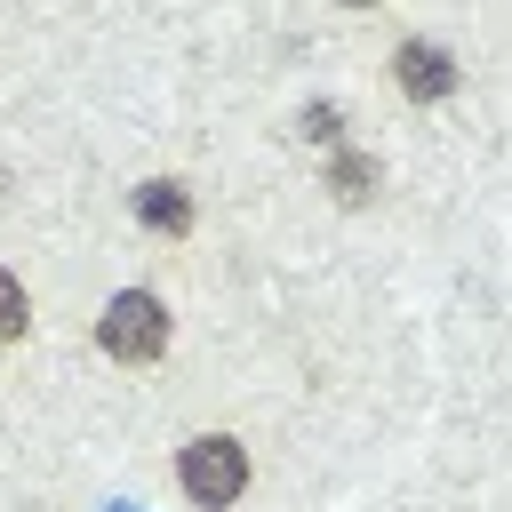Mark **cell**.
<instances>
[{"mask_svg": "<svg viewBox=\"0 0 512 512\" xmlns=\"http://www.w3.org/2000/svg\"><path fill=\"white\" fill-rule=\"evenodd\" d=\"M176 480H184L192 504H232V496L248 488V448L224 440V432H208V440H192V448L176 456Z\"/></svg>", "mask_w": 512, "mask_h": 512, "instance_id": "obj_1", "label": "cell"}, {"mask_svg": "<svg viewBox=\"0 0 512 512\" xmlns=\"http://www.w3.org/2000/svg\"><path fill=\"white\" fill-rule=\"evenodd\" d=\"M96 336H104V352H112V360H152V352L168 344V312H160V296H144V288H120V296L104 304Z\"/></svg>", "mask_w": 512, "mask_h": 512, "instance_id": "obj_2", "label": "cell"}, {"mask_svg": "<svg viewBox=\"0 0 512 512\" xmlns=\"http://www.w3.org/2000/svg\"><path fill=\"white\" fill-rule=\"evenodd\" d=\"M400 88H408L416 104H440V96L456 88V64H448L432 40H408V48H400Z\"/></svg>", "mask_w": 512, "mask_h": 512, "instance_id": "obj_3", "label": "cell"}, {"mask_svg": "<svg viewBox=\"0 0 512 512\" xmlns=\"http://www.w3.org/2000/svg\"><path fill=\"white\" fill-rule=\"evenodd\" d=\"M136 216H144L152 232H192V192L168 184V176H152V184L136 192Z\"/></svg>", "mask_w": 512, "mask_h": 512, "instance_id": "obj_4", "label": "cell"}, {"mask_svg": "<svg viewBox=\"0 0 512 512\" xmlns=\"http://www.w3.org/2000/svg\"><path fill=\"white\" fill-rule=\"evenodd\" d=\"M368 192H376V160L344 152V160H336V200H368Z\"/></svg>", "mask_w": 512, "mask_h": 512, "instance_id": "obj_5", "label": "cell"}, {"mask_svg": "<svg viewBox=\"0 0 512 512\" xmlns=\"http://www.w3.org/2000/svg\"><path fill=\"white\" fill-rule=\"evenodd\" d=\"M16 336H24V288L0 272V344H16Z\"/></svg>", "mask_w": 512, "mask_h": 512, "instance_id": "obj_6", "label": "cell"}, {"mask_svg": "<svg viewBox=\"0 0 512 512\" xmlns=\"http://www.w3.org/2000/svg\"><path fill=\"white\" fill-rule=\"evenodd\" d=\"M352 8H368V0H352Z\"/></svg>", "mask_w": 512, "mask_h": 512, "instance_id": "obj_7", "label": "cell"}]
</instances>
